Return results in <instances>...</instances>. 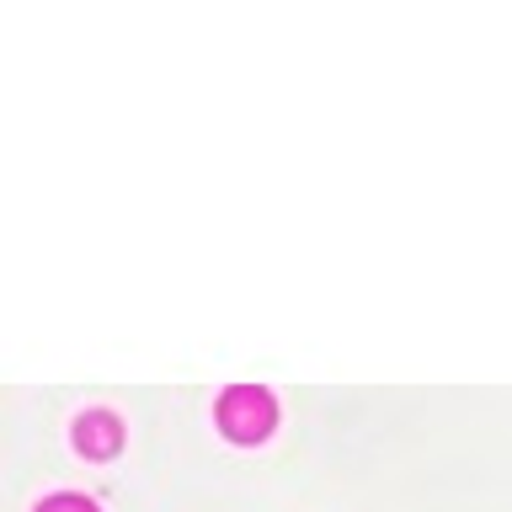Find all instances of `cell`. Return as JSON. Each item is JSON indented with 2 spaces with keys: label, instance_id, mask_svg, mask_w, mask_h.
<instances>
[{
  "label": "cell",
  "instance_id": "cell-1",
  "mask_svg": "<svg viewBox=\"0 0 512 512\" xmlns=\"http://www.w3.org/2000/svg\"><path fill=\"white\" fill-rule=\"evenodd\" d=\"M272 422H278V400H272L267 390H256V384H235V390L219 395V427L230 432L235 443L267 438Z\"/></svg>",
  "mask_w": 512,
  "mask_h": 512
},
{
  "label": "cell",
  "instance_id": "cell-3",
  "mask_svg": "<svg viewBox=\"0 0 512 512\" xmlns=\"http://www.w3.org/2000/svg\"><path fill=\"white\" fill-rule=\"evenodd\" d=\"M38 512H96V507L86 502V496H48Z\"/></svg>",
  "mask_w": 512,
  "mask_h": 512
},
{
  "label": "cell",
  "instance_id": "cell-2",
  "mask_svg": "<svg viewBox=\"0 0 512 512\" xmlns=\"http://www.w3.org/2000/svg\"><path fill=\"white\" fill-rule=\"evenodd\" d=\"M75 448L86 459H112L123 448V422L112 411H86L75 422Z\"/></svg>",
  "mask_w": 512,
  "mask_h": 512
}]
</instances>
